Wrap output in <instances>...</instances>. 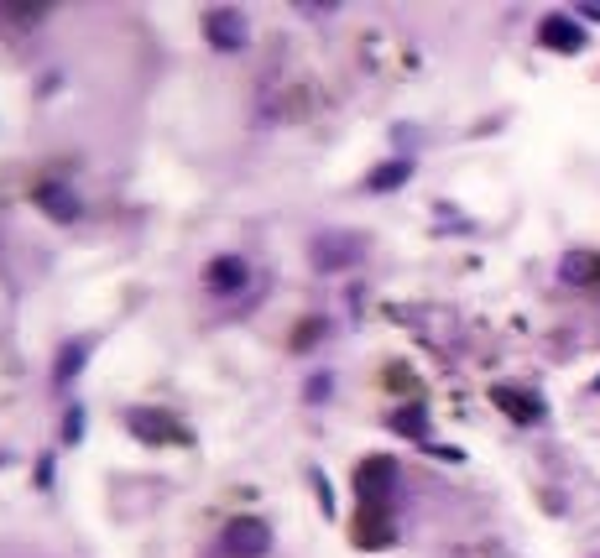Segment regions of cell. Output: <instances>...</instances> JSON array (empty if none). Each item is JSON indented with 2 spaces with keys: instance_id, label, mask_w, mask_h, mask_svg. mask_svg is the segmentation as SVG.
Listing matches in <instances>:
<instances>
[{
  "instance_id": "cell-1",
  "label": "cell",
  "mask_w": 600,
  "mask_h": 558,
  "mask_svg": "<svg viewBox=\"0 0 600 558\" xmlns=\"http://www.w3.org/2000/svg\"><path fill=\"white\" fill-rule=\"evenodd\" d=\"M355 491H360V506H392V491H397V465H392L387 455L360 459V470H355Z\"/></svg>"
},
{
  "instance_id": "cell-2",
  "label": "cell",
  "mask_w": 600,
  "mask_h": 558,
  "mask_svg": "<svg viewBox=\"0 0 600 558\" xmlns=\"http://www.w3.org/2000/svg\"><path fill=\"white\" fill-rule=\"evenodd\" d=\"M230 558H267L271 553V527L261 517H235L225 527V538H220Z\"/></svg>"
},
{
  "instance_id": "cell-3",
  "label": "cell",
  "mask_w": 600,
  "mask_h": 558,
  "mask_svg": "<svg viewBox=\"0 0 600 558\" xmlns=\"http://www.w3.org/2000/svg\"><path fill=\"white\" fill-rule=\"evenodd\" d=\"M204 37L214 42L220 53H241V47H246V37H251V26H246V16H241V11L220 5V11H209V16H204Z\"/></svg>"
},
{
  "instance_id": "cell-4",
  "label": "cell",
  "mask_w": 600,
  "mask_h": 558,
  "mask_svg": "<svg viewBox=\"0 0 600 558\" xmlns=\"http://www.w3.org/2000/svg\"><path fill=\"white\" fill-rule=\"evenodd\" d=\"M538 42L543 47H554V53H564V58H575V53H585V26L575 16H543L538 21Z\"/></svg>"
},
{
  "instance_id": "cell-5",
  "label": "cell",
  "mask_w": 600,
  "mask_h": 558,
  "mask_svg": "<svg viewBox=\"0 0 600 558\" xmlns=\"http://www.w3.org/2000/svg\"><path fill=\"white\" fill-rule=\"evenodd\" d=\"M355 256H360V240H355V235H319V240H313L319 271H345V267H355Z\"/></svg>"
},
{
  "instance_id": "cell-6",
  "label": "cell",
  "mask_w": 600,
  "mask_h": 558,
  "mask_svg": "<svg viewBox=\"0 0 600 558\" xmlns=\"http://www.w3.org/2000/svg\"><path fill=\"white\" fill-rule=\"evenodd\" d=\"M204 282H209V292H241L251 282V261L246 256H214Z\"/></svg>"
},
{
  "instance_id": "cell-7",
  "label": "cell",
  "mask_w": 600,
  "mask_h": 558,
  "mask_svg": "<svg viewBox=\"0 0 600 558\" xmlns=\"http://www.w3.org/2000/svg\"><path fill=\"white\" fill-rule=\"evenodd\" d=\"M491 402H497L501 413H512L517 423H538V417H543V402H538V396H527L522 387H497Z\"/></svg>"
},
{
  "instance_id": "cell-8",
  "label": "cell",
  "mask_w": 600,
  "mask_h": 558,
  "mask_svg": "<svg viewBox=\"0 0 600 558\" xmlns=\"http://www.w3.org/2000/svg\"><path fill=\"white\" fill-rule=\"evenodd\" d=\"M125 423L136 428V438H146V444H162V438H178V423L162 413H152V407H136V413H125Z\"/></svg>"
},
{
  "instance_id": "cell-9",
  "label": "cell",
  "mask_w": 600,
  "mask_h": 558,
  "mask_svg": "<svg viewBox=\"0 0 600 558\" xmlns=\"http://www.w3.org/2000/svg\"><path fill=\"white\" fill-rule=\"evenodd\" d=\"M355 543H366V548H381V543H392V522H387V506H360V527H355Z\"/></svg>"
},
{
  "instance_id": "cell-10",
  "label": "cell",
  "mask_w": 600,
  "mask_h": 558,
  "mask_svg": "<svg viewBox=\"0 0 600 558\" xmlns=\"http://www.w3.org/2000/svg\"><path fill=\"white\" fill-rule=\"evenodd\" d=\"M408 178H413V162H408V157H397V162L376 167L371 178H366V188H371V193H392V188H402Z\"/></svg>"
},
{
  "instance_id": "cell-11",
  "label": "cell",
  "mask_w": 600,
  "mask_h": 558,
  "mask_svg": "<svg viewBox=\"0 0 600 558\" xmlns=\"http://www.w3.org/2000/svg\"><path fill=\"white\" fill-rule=\"evenodd\" d=\"M32 199H37V204L47 209V214H53V220H63V225H74V214H79V204H74V199H68V193H63L58 183H42L37 193H32Z\"/></svg>"
},
{
  "instance_id": "cell-12",
  "label": "cell",
  "mask_w": 600,
  "mask_h": 558,
  "mask_svg": "<svg viewBox=\"0 0 600 558\" xmlns=\"http://www.w3.org/2000/svg\"><path fill=\"white\" fill-rule=\"evenodd\" d=\"M84 360H89V339H74V345H63V355H58V387H68V376L84 371Z\"/></svg>"
},
{
  "instance_id": "cell-13",
  "label": "cell",
  "mask_w": 600,
  "mask_h": 558,
  "mask_svg": "<svg viewBox=\"0 0 600 558\" xmlns=\"http://www.w3.org/2000/svg\"><path fill=\"white\" fill-rule=\"evenodd\" d=\"M595 277V256H564V282H590Z\"/></svg>"
},
{
  "instance_id": "cell-14",
  "label": "cell",
  "mask_w": 600,
  "mask_h": 558,
  "mask_svg": "<svg viewBox=\"0 0 600 558\" xmlns=\"http://www.w3.org/2000/svg\"><path fill=\"white\" fill-rule=\"evenodd\" d=\"M392 423L402 428V434H413V438H423V434H428V413H423V407H408V413H397Z\"/></svg>"
},
{
  "instance_id": "cell-15",
  "label": "cell",
  "mask_w": 600,
  "mask_h": 558,
  "mask_svg": "<svg viewBox=\"0 0 600 558\" xmlns=\"http://www.w3.org/2000/svg\"><path fill=\"white\" fill-rule=\"evenodd\" d=\"M63 438H68V444H79V438H84V413H79V407L63 417Z\"/></svg>"
},
{
  "instance_id": "cell-16",
  "label": "cell",
  "mask_w": 600,
  "mask_h": 558,
  "mask_svg": "<svg viewBox=\"0 0 600 558\" xmlns=\"http://www.w3.org/2000/svg\"><path fill=\"white\" fill-rule=\"evenodd\" d=\"M313 491H319V501H324V517H334V496H330V480L313 475Z\"/></svg>"
},
{
  "instance_id": "cell-17",
  "label": "cell",
  "mask_w": 600,
  "mask_h": 558,
  "mask_svg": "<svg viewBox=\"0 0 600 558\" xmlns=\"http://www.w3.org/2000/svg\"><path fill=\"white\" fill-rule=\"evenodd\" d=\"M575 16H585V21H600V5H580Z\"/></svg>"
},
{
  "instance_id": "cell-18",
  "label": "cell",
  "mask_w": 600,
  "mask_h": 558,
  "mask_svg": "<svg viewBox=\"0 0 600 558\" xmlns=\"http://www.w3.org/2000/svg\"><path fill=\"white\" fill-rule=\"evenodd\" d=\"M590 392H595V396H600V376H595V381H590Z\"/></svg>"
}]
</instances>
